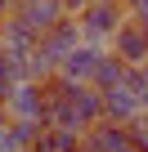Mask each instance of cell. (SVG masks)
Here are the masks:
<instances>
[{
  "instance_id": "6da1fadb",
  "label": "cell",
  "mask_w": 148,
  "mask_h": 152,
  "mask_svg": "<svg viewBox=\"0 0 148 152\" xmlns=\"http://www.w3.org/2000/svg\"><path fill=\"white\" fill-rule=\"evenodd\" d=\"M126 18H130L126 0H90V5L77 14V23H81V40H90V45H108L112 31H117Z\"/></svg>"
},
{
  "instance_id": "7a4b0ae2",
  "label": "cell",
  "mask_w": 148,
  "mask_h": 152,
  "mask_svg": "<svg viewBox=\"0 0 148 152\" xmlns=\"http://www.w3.org/2000/svg\"><path fill=\"white\" fill-rule=\"evenodd\" d=\"M108 45H112V54H121L130 67H135V63H148V18H144V14H130V18L112 31Z\"/></svg>"
},
{
  "instance_id": "3957f363",
  "label": "cell",
  "mask_w": 148,
  "mask_h": 152,
  "mask_svg": "<svg viewBox=\"0 0 148 152\" xmlns=\"http://www.w3.org/2000/svg\"><path fill=\"white\" fill-rule=\"evenodd\" d=\"M45 103H49L45 81H18L14 94L5 99V107H9L14 121H40V125H45Z\"/></svg>"
},
{
  "instance_id": "277c9868",
  "label": "cell",
  "mask_w": 148,
  "mask_h": 152,
  "mask_svg": "<svg viewBox=\"0 0 148 152\" xmlns=\"http://www.w3.org/2000/svg\"><path fill=\"white\" fill-rule=\"evenodd\" d=\"M81 152H135V143H130V134H126V125L121 121H94L85 134H81Z\"/></svg>"
},
{
  "instance_id": "5b68a950",
  "label": "cell",
  "mask_w": 148,
  "mask_h": 152,
  "mask_svg": "<svg viewBox=\"0 0 148 152\" xmlns=\"http://www.w3.org/2000/svg\"><path fill=\"white\" fill-rule=\"evenodd\" d=\"M27 31H36V36H45L58 18H63V5L58 0H14V9H9Z\"/></svg>"
},
{
  "instance_id": "8992f818",
  "label": "cell",
  "mask_w": 148,
  "mask_h": 152,
  "mask_svg": "<svg viewBox=\"0 0 148 152\" xmlns=\"http://www.w3.org/2000/svg\"><path fill=\"white\" fill-rule=\"evenodd\" d=\"M99 54H103V45L81 40L72 54H63V58H58V72H54V76H63V81H90V76H94V63H99Z\"/></svg>"
},
{
  "instance_id": "52a82bcc",
  "label": "cell",
  "mask_w": 148,
  "mask_h": 152,
  "mask_svg": "<svg viewBox=\"0 0 148 152\" xmlns=\"http://www.w3.org/2000/svg\"><path fill=\"white\" fill-rule=\"evenodd\" d=\"M103 94V116L108 121H130V116H139L144 107H139V99H135V90H130V81H117V85H108V90H99Z\"/></svg>"
},
{
  "instance_id": "ba28073f",
  "label": "cell",
  "mask_w": 148,
  "mask_h": 152,
  "mask_svg": "<svg viewBox=\"0 0 148 152\" xmlns=\"http://www.w3.org/2000/svg\"><path fill=\"white\" fill-rule=\"evenodd\" d=\"M32 152H81V130H63V125H40Z\"/></svg>"
},
{
  "instance_id": "9c48e42d",
  "label": "cell",
  "mask_w": 148,
  "mask_h": 152,
  "mask_svg": "<svg viewBox=\"0 0 148 152\" xmlns=\"http://www.w3.org/2000/svg\"><path fill=\"white\" fill-rule=\"evenodd\" d=\"M126 72H130V63L121 58V54H99V63H94V76H90V85H99V90H108V85H117V81H126Z\"/></svg>"
},
{
  "instance_id": "30bf717a",
  "label": "cell",
  "mask_w": 148,
  "mask_h": 152,
  "mask_svg": "<svg viewBox=\"0 0 148 152\" xmlns=\"http://www.w3.org/2000/svg\"><path fill=\"white\" fill-rule=\"evenodd\" d=\"M126 81H130V90H135V99H139V107L148 112V63H135V67L126 72Z\"/></svg>"
},
{
  "instance_id": "8fae6325",
  "label": "cell",
  "mask_w": 148,
  "mask_h": 152,
  "mask_svg": "<svg viewBox=\"0 0 148 152\" xmlns=\"http://www.w3.org/2000/svg\"><path fill=\"white\" fill-rule=\"evenodd\" d=\"M126 134H130V143H135V152H148V112H139V116H130V121H126Z\"/></svg>"
},
{
  "instance_id": "7c38bea8",
  "label": "cell",
  "mask_w": 148,
  "mask_h": 152,
  "mask_svg": "<svg viewBox=\"0 0 148 152\" xmlns=\"http://www.w3.org/2000/svg\"><path fill=\"white\" fill-rule=\"evenodd\" d=\"M0 152H27V148H18V139H14V130H9V121L0 125Z\"/></svg>"
},
{
  "instance_id": "4fadbf2b",
  "label": "cell",
  "mask_w": 148,
  "mask_h": 152,
  "mask_svg": "<svg viewBox=\"0 0 148 152\" xmlns=\"http://www.w3.org/2000/svg\"><path fill=\"white\" fill-rule=\"evenodd\" d=\"M58 5H63V14H81V9L90 5V0H58Z\"/></svg>"
},
{
  "instance_id": "5bb4252c",
  "label": "cell",
  "mask_w": 148,
  "mask_h": 152,
  "mask_svg": "<svg viewBox=\"0 0 148 152\" xmlns=\"http://www.w3.org/2000/svg\"><path fill=\"white\" fill-rule=\"evenodd\" d=\"M126 9H130V14H144V18H148V0H126Z\"/></svg>"
},
{
  "instance_id": "9a60e30c",
  "label": "cell",
  "mask_w": 148,
  "mask_h": 152,
  "mask_svg": "<svg viewBox=\"0 0 148 152\" xmlns=\"http://www.w3.org/2000/svg\"><path fill=\"white\" fill-rule=\"evenodd\" d=\"M9 9H14V0H0V14H9Z\"/></svg>"
},
{
  "instance_id": "2e32d148",
  "label": "cell",
  "mask_w": 148,
  "mask_h": 152,
  "mask_svg": "<svg viewBox=\"0 0 148 152\" xmlns=\"http://www.w3.org/2000/svg\"><path fill=\"white\" fill-rule=\"evenodd\" d=\"M5 121H9V107H5V103H0V125H5Z\"/></svg>"
},
{
  "instance_id": "e0dca14e",
  "label": "cell",
  "mask_w": 148,
  "mask_h": 152,
  "mask_svg": "<svg viewBox=\"0 0 148 152\" xmlns=\"http://www.w3.org/2000/svg\"><path fill=\"white\" fill-rule=\"evenodd\" d=\"M0 18H5V14H0Z\"/></svg>"
}]
</instances>
